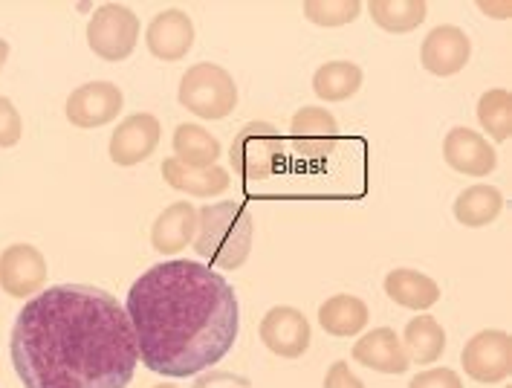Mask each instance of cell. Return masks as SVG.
<instances>
[{"mask_svg": "<svg viewBox=\"0 0 512 388\" xmlns=\"http://www.w3.org/2000/svg\"><path fill=\"white\" fill-rule=\"evenodd\" d=\"M9 351L24 388H128L139 365L125 305L90 284L32 296L15 319Z\"/></svg>", "mask_w": 512, "mask_h": 388, "instance_id": "cell-1", "label": "cell"}, {"mask_svg": "<svg viewBox=\"0 0 512 388\" xmlns=\"http://www.w3.org/2000/svg\"><path fill=\"white\" fill-rule=\"evenodd\" d=\"M139 360L162 377H194L223 360L241 328L235 287L203 261L154 264L128 290Z\"/></svg>", "mask_w": 512, "mask_h": 388, "instance_id": "cell-2", "label": "cell"}, {"mask_svg": "<svg viewBox=\"0 0 512 388\" xmlns=\"http://www.w3.org/2000/svg\"><path fill=\"white\" fill-rule=\"evenodd\" d=\"M252 238H255V218L243 203L220 200L197 209V235L191 247L203 261H209V267L217 270L243 267L252 252Z\"/></svg>", "mask_w": 512, "mask_h": 388, "instance_id": "cell-3", "label": "cell"}, {"mask_svg": "<svg viewBox=\"0 0 512 388\" xmlns=\"http://www.w3.org/2000/svg\"><path fill=\"white\" fill-rule=\"evenodd\" d=\"M177 99L194 116L217 122L238 108V84L232 79V73L223 70L220 64L200 61V64H191L186 76L180 79Z\"/></svg>", "mask_w": 512, "mask_h": 388, "instance_id": "cell-4", "label": "cell"}, {"mask_svg": "<svg viewBox=\"0 0 512 388\" xmlns=\"http://www.w3.org/2000/svg\"><path fill=\"white\" fill-rule=\"evenodd\" d=\"M281 154H284V145H281V134L275 125L246 122L232 139L229 163H232V171H238L243 180L261 183V180H270L278 171Z\"/></svg>", "mask_w": 512, "mask_h": 388, "instance_id": "cell-5", "label": "cell"}, {"mask_svg": "<svg viewBox=\"0 0 512 388\" xmlns=\"http://www.w3.org/2000/svg\"><path fill=\"white\" fill-rule=\"evenodd\" d=\"M139 41V18L122 3L99 6L87 21V47L105 61H125Z\"/></svg>", "mask_w": 512, "mask_h": 388, "instance_id": "cell-6", "label": "cell"}, {"mask_svg": "<svg viewBox=\"0 0 512 388\" xmlns=\"http://www.w3.org/2000/svg\"><path fill=\"white\" fill-rule=\"evenodd\" d=\"M460 365L466 377L475 383H504L512 371V339L507 331H481L475 333L463 351H460Z\"/></svg>", "mask_w": 512, "mask_h": 388, "instance_id": "cell-7", "label": "cell"}, {"mask_svg": "<svg viewBox=\"0 0 512 388\" xmlns=\"http://www.w3.org/2000/svg\"><path fill=\"white\" fill-rule=\"evenodd\" d=\"M261 342L267 345V351H272L275 357L284 360H298L307 354L310 342H313V328L310 319L290 305H278L267 310V316L261 319Z\"/></svg>", "mask_w": 512, "mask_h": 388, "instance_id": "cell-8", "label": "cell"}, {"mask_svg": "<svg viewBox=\"0 0 512 388\" xmlns=\"http://www.w3.org/2000/svg\"><path fill=\"white\" fill-rule=\"evenodd\" d=\"M290 142L296 148V157L307 160V163H322L336 151L339 122L330 111L307 105L290 119Z\"/></svg>", "mask_w": 512, "mask_h": 388, "instance_id": "cell-9", "label": "cell"}, {"mask_svg": "<svg viewBox=\"0 0 512 388\" xmlns=\"http://www.w3.org/2000/svg\"><path fill=\"white\" fill-rule=\"evenodd\" d=\"M47 258L32 244H12L0 252V290L12 299H29L47 284Z\"/></svg>", "mask_w": 512, "mask_h": 388, "instance_id": "cell-10", "label": "cell"}, {"mask_svg": "<svg viewBox=\"0 0 512 388\" xmlns=\"http://www.w3.org/2000/svg\"><path fill=\"white\" fill-rule=\"evenodd\" d=\"M162 125L154 113H134L128 119H122L113 131L108 145L110 160L116 166H139L148 157H154L157 145H160Z\"/></svg>", "mask_w": 512, "mask_h": 388, "instance_id": "cell-11", "label": "cell"}, {"mask_svg": "<svg viewBox=\"0 0 512 388\" xmlns=\"http://www.w3.org/2000/svg\"><path fill=\"white\" fill-rule=\"evenodd\" d=\"M125 105L122 87L113 82H87L76 87L67 99V119L76 128L110 125Z\"/></svg>", "mask_w": 512, "mask_h": 388, "instance_id": "cell-12", "label": "cell"}, {"mask_svg": "<svg viewBox=\"0 0 512 388\" xmlns=\"http://www.w3.org/2000/svg\"><path fill=\"white\" fill-rule=\"evenodd\" d=\"M148 53L165 64L183 61L194 47V21L183 9H162L145 29Z\"/></svg>", "mask_w": 512, "mask_h": 388, "instance_id": "cell-13", "label": "cell"}, {"mask_svg": "<svg viewBox=\"0 0 512 388\" xmlns=\"http://www.w3.org/2000/svg\"><path fill=\"white\" fill-rule=\"evenodd\" d=\"M469 56H472V41H469V35L460 27H455V24H440V27H434L432 32L426 35L423 47H420V61H423V67H426L432 76H440V79L460 73V70L469 64Z\"/></svg>", "mask_w": 512, "mask_h": 388, "instance_id": "cell-14", "label": "cell"}, {"mask_svg": "<svg viewBox=\"0 0 512 388\" xmlns=\"http://www.w3.org/2000/svg\"><path fill=\"white\" fill-rule=\"evenodd\" d=\"M443 160L466 177H486L498 166L495 148L472 128H452L443 139Z\"/></svg>", "mask_w": 512, "mask_h": 388, "instance_id": "cell-15", "label": "cell"}, {"mask_svg": "<svg viewBox=\"0 0 512 388\" xmlns=\"http://www.w3.org/2000/svg\"><path fill=\"white\" fill-rule=\"evenodd\" d=\"M353 360L379 374H405L411 365L403 339L394 328H374L371 333L359 336L353 345Z\"/></svg>", "mask_w": 512, "mask_h": 388, "instance_id": "cell-16", "label": "cell"}, {"mask_svg": "<svg viewBox=\"0 0 512 388\" xmlns=\"http://www.w3.org/2000/svg\"><path fill=\"white\" fill-rule=\"evenodd\" d=\"M194 235H197V209L186 200L171 203L151 226V247L160 255H177L194 244Z\"/></svg>", "mask_w": 512, "mask_h": 388, "instance_id": "cell-17", "label": "cell"}, {"mask_svg": "<svg viewBox=\"0 0 512 388\" xmlns=\"http://www.w3.org/2000/svg\"><path fill=\"white\" fill-rule=\"evenodd\" d=\"M162 177H165V183H168L171 189L186 192L191 194V197H217V194H223L232 186L226 168H189L183 166L177 157L162 160Z\"/></svg>", "mask_w": 512, "mask_h": 388, "instance_id": "cell-18", "label": "cell"}, {"mask_svg": "<svg viewBox=\"0 0 512 388\" xmlns=\"http://www.w3.org/2000/svg\"><path fill=\"white\" fill-rule=\"evenodd\" d=\"M385 296L394 302V305L408 307V310H429L440 302V284L426 273H417V270H391L385 281Z\"/></svg>", "mask_w": 512, "mask_h": 388, "instance_id": "cell-19", "label": "cell"}, {"mask_svg": "<svg viewBox=\"0 0 512 388\" xmlns=\"http://www.w3.org/2000/svg\"><path fill=\"white\" fill-rule=\"evenodd\" d=\"M371 319V310L368 305L359 299V296H348V293H339V296H330L322 307H319V325L324 333L330 336H356V333L365 331Z\"/></svg>", "mask_w": 512, "mask_h": 388, "instance_id": "cell-20", "label": "cell"}, {"mask_svg": "<svg viewBox=\"0 0 512 388\" xmlns=\"http://www.w3.org/2000/svg\"><path fill=\"white\" fill-rule=\"evenodd\" d=\"M174 157L189 168H212L220 157V139L197 122H183L174 128Z\"/></svg>", "mask_w": 512, "mask_h": 388, "instance_id": "cell-21", "label": "cell"}, {"mask_svg": "<svg viewBox=\"0 0 512 388\" xmlns=\"http://www.w3.org/2000/svg\"><path fill=\"white\" fill-rule=\"evenodd\" d=\"M403 348L411 362H417V365H432V362L440 360L443 351H446V331H443V325H440L434 316H429V313L414 316V319H408V325H405Z\"/></svg>", "mask_w": 512, "mask_h": 388, "instance_id": "cell-22", "label": "cell"}, {"mask_svg": "<svg viewBox=\"0 0 512 388\" xmlns=\"http://www.w3.org/2000/svg\"><path fill=\"white\" fill-rule=\"evenodd\" d=\"M504 209V194L498 192L495 186H486V183H478V186H469L455 197V218L463 226L469 229H481V226H489L501 215Z\"/></svg>", "mask_w": 512, "mask_h": 388, "instance_id": "cell-23", "label": "cell"}, {"mask_svg": "<svg viewBox=\"0 0 512 388\" xmlns=\"http://www.w3.org/2000/svg\"><path fill=\"white\" fill-rule=\"evenodd\" d=\"M362 67L353 61H327L313 73V93L322 102H345L362 87Z\"/></svg>", "mask_w": 512, "mask_h": 388, "instance_id": "cell-24", "label": "cell"}, {"mask_svg": "<svg viewBox=\"0 0 512 388\" xmlns=\"http://www.w3.org/2000/svg\"><path fill=\"white\" fill-rule=\"evenodd\" d=\"M368 12H371V18L379 29L403 35V32H411L426 21L429 6L423 0H371Z\"/></svg>", "mask_w": 512, "mask_h": 388, "instance_id": "cell-25", "label": "cell"}, {"mask_svg": "<svg viewBox=\"0 0 512 388\" xmlns=\"http://www.w3.org/2000/svg\"><path fill=\"white\" fill-rule=\"evenodd\" d=\"M478 122L495 142H507L512 134V96L510 90L495 87L478 99Z\"/></svg>", "mask_w": 512, "mask_h": 388, "instance_id": "cell-26", "label": "cell"}, {"mask_svg": "<svg viewBox=\"0 0 512 388\" xmlns=\"http://www.w3.org/2000/svg\"><path fill=\"white\" fill-rule=\"evenodd\" d=\"M362 12V3L359 0H307L304 3V15L310 24L316 27H345L353 24Z\"/></svg>", "mask_w": 512, "mask_h": 388, "instance_id": "cell-27", "label": "cell"}, {"mask_svg": "<svg viewBox=\"0 0 512 388\" xmlns=\"http://www.w3.org/2000/svg\"><path fill=\"white\" fill-rule=\"evenodd\" d=\"M21 137H24V119H21V113H18V108L6 96H0V148L18 145Z\"/></svg>", "mask_w": 512, "mask_h": 388, "instance_id": "cell-28", "label": "cell"}, {"mask_svg": "<svg viewBox=\"0 0 512 388\" xmlns=\"http://www.w3.org/2000/svg\"><path fill=\"white\" fill-rule=\"evenodd\" d=\"M408 388H463V383H460L458 371L452 368H429L411 377Z\"/></svg>", "mask_w": 512, "mask_h": 388, "instance_id": "cell-29", "label": "cell"}, {"mask_svg": "<svg viewBox=\"0 0 512 388\" xmlns=\"http://www.w3.org/2000/svg\"><path fill=\"white\" fill-rule=\"evenodd\" d=\"M324 388H365V386H362V380L353 374L351 365L339 360V362H333V365H330V371L324 374Z\"/></svg>", "mask_w": 512, "mask_h": 388, "instance_id": "cell-30", "label": "cell"}, {"mask_svg": "<svg viewBox=\"0 0 512 388\" xmlns=\"http://www.w3.org/2000/svg\"><path fill=\"white\" fill-rule=\"evenodd\" d=\"M6 58H9V41H3V38H0V70H3Z\"/></svg>", "mask_w": 512, "mask_h": 388, "instance_id": "cell-31", "label": "cell"}, {"mask_svg": "<svg viewBox=\"0 0 512 388\" xmlns=\"http://www.w3.org/2000/svg\"><path fill=\"white\" fill-rule=\"evenodd\" d=\"M154 388H180V386H174V383H157Z\"/></svg>", "mask_w": 512, "mask_h": 388, "instance_id": "cell-32", "label": "cell"}]
</instances>
